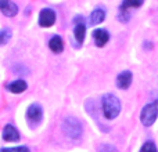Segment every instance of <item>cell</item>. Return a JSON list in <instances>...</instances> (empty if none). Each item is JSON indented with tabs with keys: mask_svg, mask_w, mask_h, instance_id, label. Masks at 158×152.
<instances>
[{
	"mask_svg": "<svg viewBox=\"0 0 158 152\" xmlns=\"http://www.w3.org/2000/svg\"><path fill=\"white\" fill-rule=\"evenodd\" d=\"M143 4L142 0H129V2H123L121 4V11H125L131 7H140Z\"/></svg>",
	"mask_w": 158,
	"mask_h": 152,
	"instance_id": "5bb4252c",
	"label": "cell"
},
{
	"mask_svg": "<svg viewBox=\"0 0 158 152\" xmlns=\"http://www.w3.org/2000/svg\"><path fill=\"white\" fill-rule=\"evenodd\" d=\"M74 35H75V39H77V42H78L79 44L83 43V40H85V35H86V26H85L83 21L75 25Z\"/></svg>",
	"mask_w": 158,
	"mask_h": 152,
	"instance_id": "4fadbf2b",
	"label": "cell"
},
{
	"mask_svg": "<svg viewBox=\"0 0 158 152\" xmlns=\"http://www.w3.org/2000/svg\"><path fill=\"white\" fill-rule=\"evenodd\" d=\"M0 10L6 17H14L18 13L17 4H14L13 2H6V0H0Z\"/></svg>",
	"mask_w": 158,
	"mask_h": 152,
	"instance_id": "9c48e42d",
	"label": "cell"
},
{
	"mask_svg": "<svg viewBox=\"0 0 158 152\" xmlns=\"http://www.w3.org/2000/svg\"><path fill=\"white\" fill-rule=\"evenodd\" d=\"M158 118V101H153V102L147 104L143 108L142 115H140V120L146 127H150Z\"/></svg>",
	"mask_w": 158,
	"mask_h": 152,
	"instance_id": "3957f363",
	"label": "cell"
},
{
	"mask_svg": "<svg viewBox=\"0 0 158 152\" xmlns=\"http://www.w3.org/2000/svg\"><path fill=\"white\" fill-rule=\"evenodd\" d=\"M27 116L31 122H35V123L40 122L42 116H43V111H42L40 105H38V104L31 105L29 109H28V112H27Z\"/></svg>",
	"mask_w": 158,
	"mask_h": 152,
	"instance_id": "52a82bcc",
	"label": "cell"
},
{
	"mask_svg": "<svg viewBox=\"0 0 158 152\" xmlns=\"http://www.w3.org/2000/svg\"><path fill=\"white\" fill-rule=\"evenodd\" d=\"M93 39L97 47H103L104 44H107V42L110 40V33L106 29H96L93 32Z\"/></svg>",
	"mask_w": 158,
	"mask_h": 152,
	"instance_id": "5b68a950",
	"label": "cell"
},
{
	"mask_svg": "<svg viewBox=\"0 0 158 152\" xmlns=\"http://www.w3.org/2000/svg\"><path fill=\"white\" fill-rule=\"evenodd\" d=\"M101 105L107 119H115L121 112V102L114 94H104L101 98Z\"/></svg>",
	"mask_w": 158,
	"mask_h": 152,
	"instance_id": "6da1fadb",
	"label": "cell"
},
{
	"mask_svg": "<svg viewBox=\"0 0 158 152\" xmlns=\"http://www.w3.org/2000/svg\"><path fill=\"white\" fill-rule=\"evenodd\" d=\"M49 47L53 53H61L64 50V43H63V39L60 36H53L49 42Z\"/></svg>",
	"mask_w": 158,
	"mask_h": 152,
	"instance_id": "8fae6325",
	"label": "cell"
},
{
	"mask_svg": "<svg viewBox=\"0 0 158 152\" xmlns=\"http://www.w3.org/2000/svg\"><path fill=\"white\" fill-rule=\"evenodd\" d=\"M140 152H157V148H156V145H154V142L148 141L142 147Z\"/></svg>",
	"mask_w": 158,
	"mask_h": 152,
	"instance_id": "2e32d148",
	"label": "cell"
},
{
	"mask_svg": "<svg viewBox=\"0 0 158 152\" xmlns=\"http://www.w3.org/2000/svg\"><path fill=\"white\" fill-rule=\"evenodd\" d=\"M61 127H63V131L69 137V138L77 140L82 134V125L77 118H72V116L65 118Z\"/></svg>",
	"mask_w": 158,
	"mask_h": 152,
	"instance_id": "7a4b0ae2",
	"label": "cell"
},
{
	"mask_svg": "<svg viewBox=\"0 0 158 152\" xmlns=\"http://www.w3.org/2000/svg\"><path fill=\"white\" fill-rule=\"evenodd\" d=\"M10 39H11V30L10 29H7V28L0 29V46L6 44Z\"/></svg>",
	"mask_w": 158,
	"mask_h": 152,
	"instance_id": "9a60e30c",
	"label": "cell"
},
{
	"mask_svg": "<svg viewBox=\"0 0 158 152\" xmlns=\"http://www.w3.org/2000/svg\"><path fill=\"white\" fill-rule=\"evenodd\" d=\"M106 18V11L103 8H96L92 14H90V25H98L104 21Z\"/></svg>",
	"mask_w": 158,
	"mask_h": 152,
	"instance_id": "7c38bea8",
	"label": "cell"
},
{
	"mask_svg": "<svg viewBox=\"0 0 158 152\" xmlns=\"http://www.w3.org/2000/svg\"><path fill=\"white\" fill-rule=\"evenodd\" d=\"M27 87H28L27 82L22 80V79H18V80L11 82V83L7 84V89L10 90L11 93H14V94H19V93L25 91V90H27Z\"/></svg>",
	"mask_w": 158,
	"mask_h": 152,
	"instance_id": "30bf717a",
	"label": "cell"
},
{
	"mask_svg": "<svg viewBox=\"0 0 158 152\" xmlns=\"http://www.w3.org/2000/svg\"><path fill=\"white\" fill-rule=\"evenodd\" d=\"M56 22V13L52 8H43L39 15V24L43 28H50Z\"/></svg>",
	"mask_w": 158,
	"mask_h": 152,
	"instance_id": "277c9868",
	"label": "cell"
},
{
	"mask_svg": "<svg viewBox=\"0 0 158 152\" xmlns=\"http://www.w3.org/2000/svg\"><path fill=\"white\" fill-rule=\"evenodd\" d=\"M98 152H118V151H117V148L112 147V145L103 144V145H100V147H98Z\"/></svg>",
	"mask_w": 158,
	"mask_h": 152,
	"instance_id": "ac0fdd59",
	"label": "cell"
},
{
	"mask_svg": "<svg viewBox=\"0 0 158 152\" xmlns=\"http://www.w3.org/2000/svg\"><path fill=\"white\" fill-rule=\"evenodd\" d=\"M132 83V72L131 71H123L117 76V86L122 90H126Z\"/></svg>",
	"mask_w": 158,
	"mask_h": 152,
	"instance_id": "8992f818",
	"label": "cell"
},
{
	"mask_svg": "<svg viewBox=\"0 0 158 152\" xmlns=\"http://www.w3.org/2000/svg\"><path fill=\"white\" fill-rule=\"evenodd\" d=\"M3 138H4L6 141H10V142L18 141L19 140V133H18V130H17L14 126L7 125V126H4V129H3Z\"/></svg>",
	"mask_w": 158,
	"mask_h": 152,
	"instance_id": "ba28073f",
	"label": "cell"
},
{
	"mask_svg": "<svg viewBox=\"0 0 158 152\" xmlns=\"http://www.w3.org/2000/svg\"><path fill=\"white\" fill-rule=\"evenodd\" d=\"M0 152H29L27 147H17V148H3Z\"/></svg>",
	"mask_w": 158,
	"mask_h": 152,
	"instance_id": "e0dca14e",
	"label": "cell"
}]
</instances>
